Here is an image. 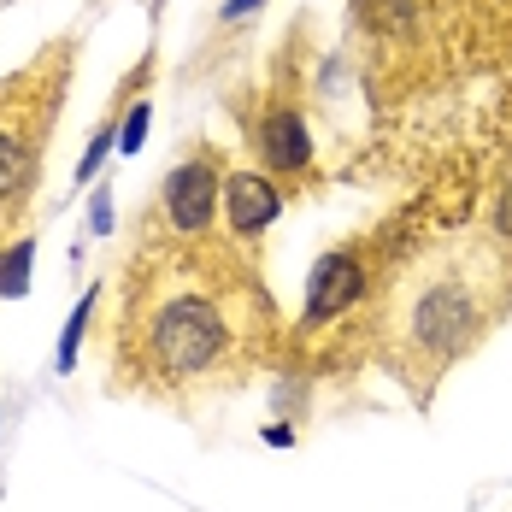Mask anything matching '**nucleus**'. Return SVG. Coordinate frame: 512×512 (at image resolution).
Returning <instances> with one entry per match:
<instances>
[{
    "instance_id": "6e6552de",
    "label": "nucleus",
    "mask_w": 512,
    "mask_h": 512,
    "mask_svg": "<svg viewBox=\"0 0 512 512\" xmlns=\"http://www.w3.org/2000/svg\"><path fill=\"white\" fill-rule=\"evenodd\" d=\"M142 130H148V106H136V112L124 118V142H118V148H130V154H136V142H142Z\"/></svg>"
},
{
    "instance_id": "7ed1b4c3",
    "label": "nucleus",
    "mask_w": 512,
    "mask_h": 512,
    "mask_svg": "<svg viewBox=\"0 0 512 512\" xmlns=\"http://www.w3.org/2000/svg\"><path fill=\"white\" fill-rule=\"evenodd\" d=\"M71 65H77V48L48 42L36 59L0 77V242H12L36 206L53 130L71 95Z\"/></svg>"
},
{
    "instance_id": "1a4fd4ad",
    "label": "nucleus",
    "mask_w": 512,
    "mask_h": 512,
    "mask_svg": "<svg viewBox=\"0 0 512 512\" xmlns=\"http://www.w3.org/2000/svg\"><path fill=\"white\" fill-rule=\"evenodd\" d=\"M495 230H501V242H512V177L501 189V206H495Z\"/></svg>"
},
{
    "instance_id": "423d86ee",
    "label": "nucleus",
    "mask_w": 512,
    "mask_h": 512,
    "mask_svg": "<svg viewBox=\"0 0 512 512\" xmlns=\"http://www.w3.org/2000/svg\"><path fill=\"white\" fill-rule=\"evenodd\" d=\"M283 212V189L271 171H230L224 177V195H218V218L236 242H254L265 224H277Z\"/></svg>"
},
{
    "instance_id": "20e7f679",
    "label": "nucleus",
    "mask_w": 512,
    "mask_h": 512,
    "mask_svg": "<svg viewBox=\"0 0 512 512\" xmlns=\"http://www.w3.org/2000/svg\"><path fill=\"white\" fill-rule=\"evenodd\" d=\"M218 195H224V171H218L212 154H195V159H183L177 171H165V183H159V212H165L171 236H183V242L206 236L212 218H218Z\"/></svg>"
},
{
    "instance_id": "0eeeda50",
    "label": "nucleus",
    "mask_w": 512,
    "mask_h": 512,
    "mask_svg": "<svg viewBox=\"0 0 512 512\" xmlns=\"http://www.w3.org/2000/svg\"><path fill=\"white\" fill-rule=\"evenodd\" d=\"M254 148H259V165L271 177H301L312 165V136H307V118L295 112L289 101H271L259 112L254 124Z\"/></svg>"
},
{
    "instance_id": "f03ea898",
    "label": "nucleus",
    "mask_w": 512,
    "mask_h": 512,
    "mask_svg": "<svg viewBox=\"0 0 512 512\" xmlns=\"http://www.w3.org/2000/svg\"><path fill=\"white\" fill-rule=\"evenodd\" d=\"M507 295V271L489 248H448L424 259L389 307V348L412 389H430L460 354L483 342Z\"/></svg>"
},
{
    "instance_id": "39448f33",
    "label": "nucleus",
    "mask_w": 512,
    "mask_h": 512,
    "mask_svg": "<svg viewBox=\"0 0 512 512\" xmlns=\"http://www.w3.org/2000/svg\"><path fill=\"white\" fill-rule=\"evenodd\" d=\"M365 259L354 248H336V254H324L312 265L307 277V312H301V330H318V324H330V318H342V312L354 307L359 295H365Z\"/></svg>"
},
{
    "instance_id": "f257e3e1",
    "label": "nucleus",
    "mask_w": 512,
    "mask_h": 512,
    "mask_svg": "<svg viewBox=\"0 0 512 512\" xmlns=\"http://www.w3.org/2000/svg\"><path fill=\"white\" fill-rule=\"evenodd\" d=\"M248 348L236 283L177 259L130 265L118 312V377L142 389H195Z\"/></svg>"
},
{
    "instance_id": "9d476101",
    "label": "nucleus",
    "mask_w": 512,
    "mask_h": 512,
    "mask_svg": "<svg viewBox=\"0 0 512 512\" xmlns=\"http://www.w3.org/2000/svg\"><path fill=\"white\" fill-rule=\"evenodd\" d=\"M254 6H259V0H230V6H224V18H248Z\"/></svg>"
}]
</instances>
